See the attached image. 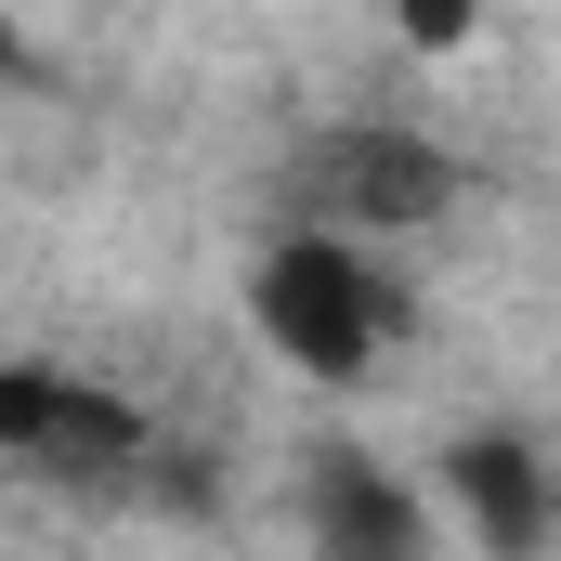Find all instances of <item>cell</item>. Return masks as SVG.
<instances>
[{
	"label": "cell",
	"instance_id": "1",
	"mask_svg": "<svg viewBox=\"0 0 561 561\" xmlns=\"http://www.w3.org/2000/svg\"><path fill=\"white\" fill-rule=\"evenodd\" d=\"M249 327L275 340L313 392H353L379 353H392V275L366 262V236H327V222H287L275 249L249 262Z\"/></svg>",
	"mask_w": 561,
	"mask_h": 561
},
{
	"label": "cell",
	"instance_id": "2",
	"mask_svg": "<svg viewBox=\"0 0 561 561\" xmlns=\"http://www.w3.org/2000/svg\"><path fill=\"white\" fill-rule=\"evenodd\" d=\"M444 209H457V157L392 118H340L287 170V222H327V236H419Z\"/></svg>",
	"mask_w": 561,
	"mask_h": 561
},
{
	"label": "cell",
	"instance_id": "3",
	"mask_svg": "<svg viewBox=\"0 0 561 561\" xmlns=\"http://www.w3.org/2000/svg\"><path fill=\"white\" fill-rule=\"evenodd\" d=\"M157 457L131 392L79 379V366H0V470H39V483H131Z\"/></svg>",
	"mask_w": 561,
	"mask_h": 561
},
{
	"label": "cell",
	"instance_id": "4",
	"mask_svg": "<svg viewBox=\"0 0 561 561\" xmlns=\"http://www.w3.org/2000/svg\"><path fill=\"white\" fill-rule=\"evenodd\" d=\"M444 496H457V523H470L496 561H536L549 523H561V470L523 444V431H470V444L444 457Z\"/></svg>",
	"mask_w": 561,
	"mask_h": 561
},
{
	"label": "cell",
	"instance_id": "5",
	"mask_svg": "<svg viewBox=\"0 0 561 561\" xmlns=\"http://www.w3.org/2000/svg\"><path fill=\"white\" fill-rule=\"evenodd\" d=\"M313 561H431V510L353 444L313 457Z\"/></svg>",
	"mask_w": 561,
	"mask_h": 561
},
{
	"label": "cell",
	"instance_id": "6",
	"mask_svg": "<svg viewBox=\"0 0 561 561\" xmlns=\"http://www.w3.org/2000/svg\"><path fill=\"white\" fill-rule=\"evenodd\" d=\"M392 26H405V53H457L483 26V0H392Z\"/></svg>",
	"mask_w": 561,
	"mask_h": 561
},
{
	"label": "cell",
	"instance_id": "7",
	"mask_svg": "<svg viewBox=\"0 0 561 561\" xmlns=\"http://www.w3.org/2000/svg\"><path fill=\"white\" fill-rule=\"evenodd\" d=\"M26 66H39V53H26V26L0 13V79H26Z\"/></svg>",
	"mask_w": 561,
	"mask_h": 561
}]
</instances>
